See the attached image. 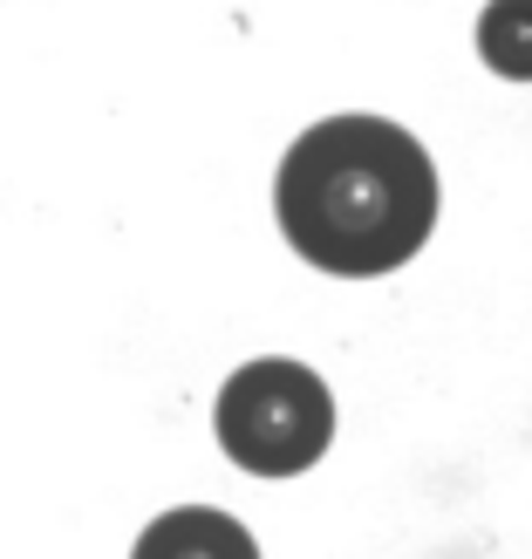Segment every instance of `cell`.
I'll use <instances>...</instances> for the list:
<instances>
[{
    "instance_id": "3957f363",
    "label": "cell",
    "mask_w": 532,
    "mask_h": 559,
    "mask_svg": "<svg viewBox=\"0 0 532 559\" xmlns=\"http://www.w3.org/2000/svg\"><path fill=\"white\" fill-rule=\"evenodd\" d=\"M130 559H260V546L233 512L178 506V512H164V519H151L144 533H137Z\"/></svg>"
},
{
    "instance_id": "6da1fadb",
    "label": "cell",
    "mask_w": 532,
    "mask_h": 559,
    "mask_svg": "<svg viewBox=\"0 0 532 559\" xmlns=\"http://www.w3.org/2000/svg\"><path fill=\"white\" fill-rule=\"evenodd\" d=\"M273 212L307 266L342 280L397 273L437 226L430 151L382 117H328L280 157Z\"/></svg>"
},
{
    "instance_id": "7a4b0ae2",
    "label": "cell",
    "mask_w": 532,
    "mask_h": 559,
    "mask_svg": "<svg viewBox=\"0 0 532 559\" xmlns=\"http://www.w3.org/2000/svg\"><path fill=\"white\" fill-rule=\"evenodd\" d=\"M218 443L239 471L253 478H294L334 443V396L307 361H246V369L218 389Z\"/></svg>"
},
{
    "instance_id": "277c9868",
    "label": "cell",
    "mask_w": 532,
    "mask_h": 559,
    "mask_svg": "<svg viewBox=\"0 0 532 559\" xmlns=\"http://www.w3.org/2000/svg\"><path fill=\"white\" fill-rule=\"evenodd\" d=\"M478 55L492 75L532 82V0H492L478 14Z\"/></svg>"
}]
</instances>
